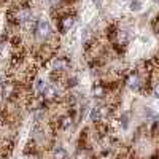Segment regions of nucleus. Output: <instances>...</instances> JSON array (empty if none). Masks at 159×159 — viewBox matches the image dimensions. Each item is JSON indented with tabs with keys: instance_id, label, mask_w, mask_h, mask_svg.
Listing matches in <instances>:
<instances>
[{
	"instance_id": "f257e3e1",
	"label": "nucleus",
	"mask_w": 159,
	"mask_h": 159,
	"mask_svg": "<svg viewBox=\"0 0 159 159\" xmlns=\"http://www.w3.org/2000/svg\"><path fill=\"white\" fill-rule=\"evenodd\" d=\"M35 32H37V37L38 38H46L49 34H51V25H49V22L46 21V19H40L38 22H37V25H35Z\"/></svg>"
},
{
	"instance_id": "f03ea898",
	"label": "nucleus",
	"mask_w": 159,
	"mask_h": 159,
	"mask_svg": "<svg viewBox=\"0 0 159 159\" xmlns=\"http://www.w3.org/2000/svg\"><path fill=\"white\" fill-rule=\"evenodd\" d=\"M127 86H129L132 91H137V89L140 88V78H139L137 75H130V76L127 78Z\"/></svg>"
},
{
	"instance_id": "7ed1b4c3",
	"label": "nucleus",
	"mask_w": 159,
	"mask_h": 159,
	"mask_svg": "<svg viewBox=\"0 0 159 159\" xmlns=\"http://www.w3.org/2000/svg\"><path fill=\"white\" fill-rule=\"evenodd\" d=\"M92 96H94L96 99H103L105 96H107V89H105L103 86H100V84H97V86L92 88Z\"/></svg>"
},
{
	"instance_id": "20e7f679",
	"label": "nucleus",
	"mask_w": 159,
	"mask_h": 159,
	"mask_svg": "<svg viewBox=\"0 0 159 159\" xmlns=\"http://www.w3.org/2000/svg\"><path fill=\"white\" fill-rule=\"evenodd\" d=\"M73 24H75V19H73L72 16L64 18V19H62V30H64V32H69V30L73 27Z\"/></svg>"
},
{
	"instance_id": "39448f33",
	"label": "nucleus",
	"mask_w": 159,
	"mask_h": 159,
	"mask_svg": "<svg viewBox=\"0 0 159 159\" xmlns=\"http://www.w3.org/2000/svg\"><path fill=\"white\" fill-rule=\"evenodd\" d=\"M54 69L56 70H67L69 69V61H65V59H56L54 61Z\"/></svg>"
},
{
	"instance_id": "423d86ee",
	"label": "nucleus",
	"mask_w": 159,
	"mask_h": 159,
	"mask_svg": "<svg viewBox=\"0 0 159 159\" xmlns=\"http://www.w3.org/2000/svg\"><path fill=\"white\" fill-rule=\"evenodd\" d=\"M43 97L48 99V100H52L56 97V89L52 88V86H46V89L43 91Z\"/></svg>"
},
{
	"instance_id": "0eeeda50",
	"label": "nucleus",
	"mask_w": 159,
	"mask_h": 159,
	"mask_svg": "<svg viewBox=\"0 0 159 159\" xmlns=\"http://www.w3.org/2000/svg\"><path fill=\"white\" fill-rule=\"evenodd\" d=\"M30 11L29 10H21L19 13H18V19L21 21V22H25V21H30Z\"/></svg>"
},
{
	"instance_id": "6e6552de",
	"label": "nucleus",
	"mask_w": 159,
	"mask_h": 159,
	"mask_svg": "<svg viewBox=\"0 0 159 159\" xmlns=\"http://www.w3.org/2000/svg\"><path fill=\"white\" fill-rule=\"evenodd\" d=\"M46 83L43 81V80H37V83H35V91L37 92H40V94H43V91L46 89Z\"/></svg>"
},
{
	"instance_id": "1a4fd4ad",
	"label": "nucleus",
	"mask_w": 159,
	"mask_h": 159,
	"mask_svg": "<svg viewBox=\"0 0 159 159\" xmlns=\"http://www.w3.org/2000/svg\"><path fill=\"white\" fill-rule=\"evenodd\" d=\"M100 108L96 107V108H92L91 110V121H100Z\"/></svg>"
},
{
	"instance_id": "9d476101",
	"label": "nucleus",
	"mask_w": 159,
	"mask_h": 159,
	"mask_svg": "<svg viewBox=\"0 0 159 159\" xmlns=\"http://www.w3.org/2000/svg\"><path fill=\"white\" fill-rule=\"evenodd\" d=\"M129 8H130L132 11H140V10H142V2H140V0H130Z\"/></svg>"
},
{
	"instance_id": "9b49d317",
	"label": "nucleus",
	"mask_w": 159,
	"mask_h": 159,
	"mask_svg": "<svg viewBox=\"0 0 159 159\" xmlns=\"http://www.w3.org/2000/svg\"><path fill=\"white\" fill-rule=\"evenodd\" d=\"M54 159H67V151L64 148H57L54 151Z\"/></svg>"
},
{
	"instance_id": "f8f14e48",
	"label": "nucleus",
	"mask_w": 159,
	"mask_h": 159,
	"mask_svg": "<svg viewBox=\"0 0 159 159\" xmlns=\"http://www.w3.org/2000/svg\"><path fill=\"white\" fill-rule=\"evenodd\" d=\"M61 126H62V129H70L72 127V118H69V116H65V118H62V123H61Z\"/></svg>"
},
{
	"instance_id": "ddd939ff",
	"label": "nucleus",
	"mask_w": 159,
	"mask_h": 159,
	"mask_svg": "<svg viewBox=\"0 0 159 159\" xmlns=\"http://www.w3.org/2000/svg\"><path fill=\"white\" fill-rule=\"evenodd\" d=\"M127 113H123L121 115V119H119V123H121V126H123V129H127V126H129V121H127Z\"/></svg>"
},
{
	"instance_id": "4468645a",
	"label": "nucleus",
	"mask_w": 159,
	"mask_h": 159,
	"mask_svg": "<svg viewBox=\"0 0 159 159\" xmlns=\"http://www.w3.org/2000/svg\"><path fill=\"white\" fill-rule=\"evenodd\" d=\"M119 42H123V43H126V42H127V34H126L124 30L119 32Z\"/></svg>"
},
{
	"instance_id": "2eb2a0df",
	"label": "nucleus",
	"mask_w": 159,
	"mask_h": 159,
	"mask_svg": "<svg viewBox=\"0 0 159 159\" xmlns=\"http://www.w3.org/2000/svg\"><path fill=\"white\" fill-rule=\"evenodd\" d=\"M153 96H154L156 99H159V83L154 84V88H153Z\"/></svg>"
},
{
	"instance_id": "dca6fc26",
	"label": "nucleus",
	"mask_w": 159,
	"mask_h": 159,
	"mask_svg": "<svg viewBox=\"0 0 159 159\" xmlns=\"http://www.w3.org/2000/svg\"><path fill=\"white\" fill-rule=\"evenodd\" d=\"M76 84V78H72V80H69V86H75Z\"/></svg>"
},
{
	"instance_id": "f3484780",
	"label": "nucleus",
	"mask_w": 159,
	"mask_h": 159,
	"mask_svg": "<svg viewBox=\"0 0 159 159\" xmlns=\"http://www.w3.org/2000/svg\"><path fill=\"white\" fill-rule=\"evenodd\" d=\"M92 2H94V5H96L97 8H100V5H102V2H100V0H92Z\"/></svg>"
},
{
	"instance_id": "a211bd4d",
	"label": "nucleus",
	"mask_w": 159,
	"mask_h": 159,
	"mask_svg": "<svg viewBox=\"0 0 159 159\" xmlns=\"http://www.w3.org/2000/svg\"><path fill=\"white\" fill-rule=\"evenodd\" d=\"M156 127L159 129V119H157V121H156Z\"/></svg>"
},
{
	"instance_id": "6ab92c4d",
	"label": "nucleus",
	"mask_w": 159,
	"mask_h": 159,
	"mask_svg": "<svg viewBox=\"0 0 159 159\" xmlns=\"http://www.w3.org/2000/svg\"><path fill=\"white\" fill-rule=\"evenodd\" d=\"M153 2H156V3H157V2H159V0H153Z\"/></svg>"
}]
</instances>
